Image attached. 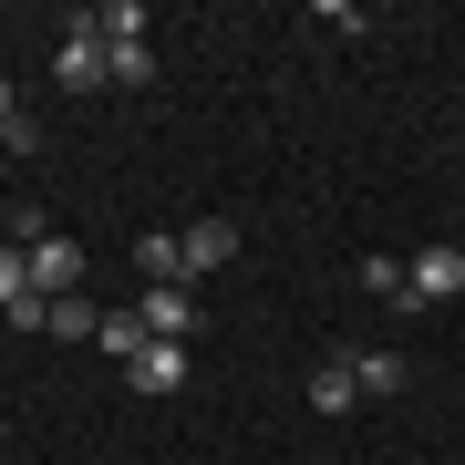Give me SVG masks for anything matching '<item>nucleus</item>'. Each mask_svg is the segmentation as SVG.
Instances as JSON below:
<instances>
[{"label": "nucleus", "mask_w": 465, "mask_h": 465, "mask_svg": "<svg viewBox=\"0 0 465 465\" xmlns=\"http://www.w3.org/2000/svg\"><path fill=\"white\" fill-rule=\"evenodd\" d=\"M52 73H63V94L114 84V73H104V21H94V11H73V21H63V52H52Z\"/></svg>", "instance_id": "3"}, {"label": "nucleus", "mask_w": 465, "mask_h": 465, "mask_svg": "<svg viewBox=\"0 0 465 465\" xmlns=\"http://www.w3.org/2000/svg\"><path fill=\"white\" fill-rule=\"evenodd\" d=\"M21 269H32V290H42V300L84 290V238H63V228H21Z\"/></svg>", "instance_id": "2"}, {"label": "nucleus", "mask_w": 465, "mask_h": 465, "mask_svg": "<svg viewBox=\"0 0 465 465\" xmlns=\"http://www.w3.org/2000/svg\"><path fill=\"white\" fill-rule=\"evenodd\" d=\"M238 259V228L228 217H197V228H186V269H228Z\"/></svg>", "instance_id": "8"}, {"label": "nucleus", "mask_w": 465, "mask_h": 465, "mask_svg": "<svg viewBox=\"0 0 465 465\" xmlns=\"http://www.w3.org/2000/svg\"><path fill=\"white\" fill-rule=\"evenodd\" d=\"M0 321H11V331H52V300H42V290H21V300H11Z\"/></svg>", "instance_id": "14"}, {"label": "nucleus", "mask_w": 465, "mask_h": 465, "mask_svg": "<svg viewBox=\"0 0 465 465\" xmlns=\"http://www.w3.org/2000/svg\"><path fill=\"white\" fill-rule=\"evenodd\" d=\"M362 290L382 300V311H414V290H403V259H362Z\"/></svg>", "instance_id": "12"}, {"label": "nucleus", "mask_w": 465, "mask_h": 465, "mask_svg": "<svg viewBox=\"0 0 465 465\" xmlns=\"http://www.w3.org/2000/svg\"><path fill=\"white\" fill-rule=\"evenodd\" d=\"M94 331H104V311H94L84 290H63V300H52V341H94Z\"/></svg>", "instance_id": "9"}, {"label": "nucleus", "mask_w": 465, "mask_h": 465, "mask_svg": "<svg viewBox=\"0 0 465 465\" xmlns=\"http://www.w3.org/2000/svg\"><path fill=\"white\" fill-rule=\"evenodd\" d=\"M21 290H32V269H21V238H11V249H0V311H11Z\"/></svg>", "instance_id": "15"}, {"label": "nucleus", "mask_w": 465, "mask_h": 465, "mask_svg": "<svg viewBox=\"0 0 465 465\" xmlns=\"http://www.w3.org/2000/svg\"><path fill=\"white\" fill-rule=\"evenodd\" d=\"M124 382H134V393H176V382H186V341H145L124 362Z\"/></svg>", "instance_id": "6"}, {"label": "nucleus", "mask_w": 465, "mask_h": 465, "mask_svg": "<svg viewBox=\"0 0 465 465\" xmlns=\"http://www.w3.org/2000/svg\"><path fill=\"white\" fill-rule=\"evenodd\" d=\"M351 382H362V393H403V362L393 351H351Z\"/></svg>", "instance_id": "13"}, {"label": "nucleus", "mask_w": 465, "mask_h": 465, "mask_svg": "<svg viewBox=\"0 0 465 465\" xmlns=\"http://www.w3.org/2000/svg\"><path fill=\"white\" fill-rule=\"evenodd\" d=\"M134 311H145V331H155V341H186V331H197V290H186V280L145 290V300H134Z\"/></svg>", "instance_id": "5"}, {"label": "nucleus", "mask_w": 465, "mask_h": 465, "mask_svg": "<svg viewBox=\"0 0 465 465\" xmlns=\"http://www.w3.org/2000/svg\"><path fill=\"white\" fill-rule=\"evenodd\" d=\"M94 21H104V73H114V84H155L145 11H134V0H114V11H94Z\"/></svg>", "instance_id": "1"}, {"label": "nucleus", "mask_w": 465, "mask_h": 465, "mask_svg": "<svg viewBox=\"0 0 465 465\" xmlns=\"http://www.w3.org/2000/svg\"><path fill=\"white\" fill-rule=\"evenodd\" d=\"M362 403V382H351V351H331V362L311 372V414H351Z\"/></svg>", "instance_id": "7"}, {"label": "nucleus", "mask_w": 465, "mask_h": 465, "mask_svg": "<svg viewBox=\"0 0 465 465\" xmlns=\"http://www.w3.org/2000/svg\"><path fill=\"white\" fill-rule=\"evenodd\" d=\"M134 269H145L155 290H166V280H186V238H145V249H134Z\"/></svg>", "instance_id": "11"}, {"label": "nucleus", "mask_w": 465, "mask_h": 465, "mask_svg": "<svg viewBox=\"0 0 465 465\" xmlns=\"http://www.w3.org/2000/svg\"><path fill=\"white\" fill-rule=\"evenodd\" d=\"M403 290H414V311L465 300V249H424V259H403Z\"/></svg>", "instance_id": "4"}, {"label": "nucleus", "mask_w": 465, "mask_h": 465, "mask_svg": "<svg viewBox=\"0 0 465 465\" xmlns=\"http://www.w3.org/2000/svg\"><path fill=\"white\" fill-rule=\"evenodd\" d=\"M104 351H114V362H134V351H145L155 331H145V311H104V331H94Z\"/></svg>", "instance_id": "10"}, {"label": "nucleus", "mask_w": 465, "mask_h": 465, "mask_svg": "<svg viewBox=\"0 0 465 465\" xmlns=\"http://www.w3.org/2000/svg\"><path fill=\"white\" fill-rule=\"evenodd\" d=\"M21 124V94H11V73H0V134H11Z\"/></svg>", "instance_id": "16"}]
</instances>
